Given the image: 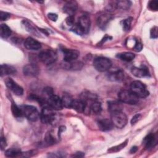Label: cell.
<instances>
[{"mask_svg": "<svg viewBox=\"0 0 158 158\" xmlns=\"http://www.w3.org/2000/svg\"><path fill=\"white\" fill-rule=\"evenodd\" d=\"M130 91L138 98H144L149 96V93L146 89V86L140 81L136 80L130 85Z\"/></svg>", "mask_w": 158, "mask_h": 158, "instance_id": "1", "label": "cell"}, {"mask_svg": "<svg viewBox=\"0 0 158 158\" xmlns=\"http://www.w3.org/2000/svg\"><path fill=\"white\" fill-rule=\"evenodd\" d=\"M118 96L120 102L128 104L134 105L136 104L139 102V98H138L130 90L122 89L118 93Z\"/></svg>", "mask_w": 158, "mask_h": 158, "instance_id": "2", "label": "cell"}, {"mask_svg": "<svg viewBox=\"0 0 158 158\" xmlns=\"http://www.w3.org/2000/svg\"><path fill=\"white\" fill-rule=\"evenodd\" d=\"M38 58L44 64L50 65L57 60V55L56 51L52 49H46L40 52Z\"/></svg>", "mask_w": 158, "mask_h": 158, "instance_id": "3", "label": "cell"}, {"mask_svg": "<svg viewBox=\"0 0 158 158\" xmlns=\"http://www.w3.org/2000/svg\"><path fill=\"white\" fill-rule=\"evenodd\" d=\"M23 116H25L28 120L35 122L40 117V114L36 107L31 105H25L22 107Z\"/></svg>", "mask_w": 158, "mask_h": 158, "instance_id": "4", "label": "cell"}, {"mask_svg": "<svg viewBox=\"0 0 158 158\" xmlns=\"http://www.w3.org/2000/svg\"><path fill=\"white\" fill-rule=\"evenodd\" d=\"M111 121L117 128H123L127 123V117L122 111L111 113Z\"/></svg>", "mask_w": 158, "mask_h": 158, "instance_id": "5", "label": "cell"}, {"mask_svg": "<svg viewBox=\"0 0 158 158\" xmlns=\"http://www.w3.org/2000/svg\"><path fill=\"white\" fill-rule=\"evenodd\" d=\"M93 65L98 72H104L110 69L112 62L110 59L106 57H98L94 59L93 61Z\"/></svg>", "mask_w": 158, "mask_h": 158, "instance_id": "6", "label": "cell"}, {"mask_svg": "<svg viewBox=\"0 0 158 158\" xmlns=\"http://www.w3.org/2000/svg\"><path fill=\"white\" fill-rule=\"evenodd\" d=\"M54 109L50 107H44L40 114L41 121L44 124H51L55 119V114L53 111Z\"/></svg>", "mask_w": 158, "mask_h": 158, "instance_id": "7", "label": "cell"}, {"mask_svg": "<svg viewBox=\"0 0 158 158\" xmlns=\"http://www.w3.org/2000/svg\"><path fill=\"white\" fill-rule=\"evenodd\" d=\"M5 83L6 86L12 91L15 95L21 96L23 93V89L22 86L19 85L15 81H14L11 78H7L5 80Z\"/></svg>", "mask_w": 158, "mask_h": 158, "instance_id": "8", "label": "cell"}, {"mask_svg": "<svg viewBox=\"0 0 158 158\" xmlns=\"http://www.w3.org/2000/svg\"><path fill=\"white\" fill-rule=\"evenodd\" d=\"M112 15L109 13H104L99 15L97 19V25L102 30H105L110 21L112 19Z\"/></svg>", "mask_w": 158, "mask_h": 158, "instance_id": "9", "label": "cell"}, {"mask_svg": "<svg viewBox=\"0 0 158 158\" xmlns=\"http://www.w3.org/2000/svg\"><path fill=\"white\" fill-rule=\"evenodd\" d=\"M47 104L49 107L54 110H61L63 107L61 99L57 95H52L48 100Z\"/></svg>", "mask_w": 158, "mask_h": 158, "instance_id": "10", "label": "cell"}, {"mask_svg": "<svg viewBox=\"0 0 158 158\" xmlns=\"http://www.w3.org/2000/svg\"><path fill=\"white\" fill-rule=\"evenodd\" d=\"M23 72L26 76L36 77L39 74L40 69L36 64H30L23 67Z\"/></svg>", "mask_w": 158, "mask_h": 158, "instance_id": "11", "label": "cell"}, {"mask_svg": "<svg viewBox=\"0 0 158 158\" xmlns=\"http://www.w3.org/2000/svg\"><path fill=\"white\" fill-rule=\"evenodd\" d=\"M77 24L81 28L85 34L88 33V32L89 30L91 25L90 19L88 17V16H87L86 15H83L80 16L78 19Z\"/></svg>", "mask_w": 158, "mask_h": 158, "instance_id": "12", "label": "cell"}, {"mask_svg": "<svg viewBox=\"0 0 158 158\" xmlns=\"http://www.w3.org/2000/svg\"><path fill=\"white\" fill-rule=\"evenodd\" d=\"M64 60L65 62H69L75 60L79 56V52L75 49H64L63 50Z\"/></svg>", "mask_w": 158, "mask_h": 158, "instance_id": "13", "label": "cell"}, {"mask_svg": "<svg viewBox=\"0 0 158 158\" xmlns=\"http://www.w3.org/2000/svg\"><path fill=\"white\" fill-rule=\"evenodd\" d=\"M24 46L27 49L33 51H37L41 48L40 43L31 37H28L25 40Z\"/></svg>", "mask_w": 158, "mask_h": 158, "instance_id": "14", "label": "cell"}, {"mask_svg": "<svg viewBox=\"0 0 158 158\" xmlns=\"http://www.w3.org/2000/svg\"><path fill=\"white\" fill-rule=\"evenodd\" d=\"M87 103L85 101H84L82 99H73L72 107L75 110H76L78 112H84L86 108Z\"/></svg>", "mask_w": 158, "mask_h": 158, "instance_id": "15", "label": "cell"}, {"mask_svg": "<svg viewBox=\"0 0 158 158\" xmlns=\"http://www.w3.org/2000/svg\"><path fill=\"white\" fill-rule=\"evenodd\" d=\"M98 126L100 130L102 131H107L111 130L114 125L111 120L107 118H103L98 120Z\"/></svg>", "mask_w": 158, "mask_h": 158, "instance_id": "16", "label": "cell"}, {"mask_svg": "<svg viewBox=\"0 0 158 158\" xmlns=\"http://www.w3.org/2000/svg\"><path fill=\"white\" fill-rule=\"evenodd\" d=\"M77 3L74 1H68L63 7V11L69 15H73L77 10Z\"/></svg>", "mask_w": 158, "mask_h": 158, "instance_id": "17", "label": "cell"}, {"mask_svg": "<svg viewBox=\"0 0 158 158\" xmlns=\"http://www.w3.org/2000/svg\"><path fill=\"white\" fill-rule=\"evenodd\" d=\"M131 73L134 76L138 78H143L149 76L148 69L145 67H133L131 69Z\"/></svg>", "mask_w": 158, "mask_h": 158, "instance_id": "18", "label": "cell"}, {"mask_svg": "<svg viewBox=\"0 0 158 158\" xmlns=\"http://www.w3.org/2000/svg\"><path fill=\"white\" fill-rule=\"evenodd\" d=\"M108 110L110 113L122 111L123 106L122 102L117 101H109L107 102Z\"/></svg>", "mask_w": 158, "mask_h": 158, "instance_id": "19", "label": "cell"}, {"mask_svg": "<svg viewBox=\"0 0 158 158\" xmlns=\"http://www.w3.org/2000/svg\"><path fill=\"white\" fill-rule=\"evenodd\" d=\"M108 78L111 81H121L124 78V73L123 71L118 70L108 74Z\"/></svg>", "mask_w": 158, "mask_h": 158, "instance_id": "20", "label": "cell"}, {"mask_svg": "<svg viewBox=\"0 0 158 158\" xmlns=\"http://www.w3.org/2000/svg\"><path fill=\"white\" fill-rule=\"evenodd\" d=\"M143 143H144L146 148L148 149H149V148L153 147L155 144H156L157 138L154 134L150 133V134L148 135L144 138Z\"/></svg>", "mask_w": 158, "mask_h": 158, "instance_id": "21", "label": "cell"}, {"mask_svg": "<svg viewBox=\"0 0 158 158\" xmlns=\"http://www.w3.org/2000/svg\"><path fill=\"white\" fill-rule=\"evenodd\" d=\"M16 69L9 65L7 64H2L1 66V77L4 75H13L15 73Z\"/></svg>", "mask_w": 158, "mask_h": 158, "instance_id": "22", "label": "cell"}, {"mask_svg": "<svg viewBox=\"0 0 158 158\" xmlns=\"http://www.w3.org/2000/svg\"><path fill=\"white\" fill-rule=\"evenodd\" d=\"M83 63L80 61H72L69 62H65V68L69 70H78L82 68Z\"/></svg>", "mask_w": 158, "mask_h": 158, "instance_id": "23", "label": "cell"}, {"mask_svg": "<svg viewBox=\"0 0 158 158\" xmlns=\"http://www.w3.org/2000/svg\"><path fill=\"white\" fill-rule=\"evenodd\" d=\"M117 57L118 58L122 60L127 61V62H130V61L133 60L135 59V56L132 52H122V53L118 54L117 55Z\"/></svg>", "mask_w": 158, "mask_h": 158, "instance_id": "24", "label": "cell"}, {"mask_svg": "<svg viewBox=\"0 0 158 158\" xmlns=\"http://www.w3.org/2000/svg\"><path fill=\"white\" fill-rule=\"evenodd\" d=\"M62 103L63 107H65L66 108H71L72 102H73V98L72 96L68 94H65L63 95L62 98H61Z\"/></svg>", "mask_w": 158, "mask_h": 158, "instance_id": "25", "label": "cell"}, {"mask_svg": "<svg viewBox=\"0 0 158 158\" xmlns=\"http://www.w3.org/2000/svg\"><path fill=\"white\" fill-rule=\"evenodd\" d=\"M11 110L13 115L16 118H22L23 116L22 108L19 107L16 105V104L14 102H12L11 104Z\"/></svg>", "mask_w": 158, "mask_h": 158, "instance_id": "26", "label": "cell"}, {"mask_svg": "<svg viewBox=\"0 0 158 158\" xmlns=\"http://www.w3.org/2000/svg\"><path fill=\"white\" fill-rule=\"evenodd\" d=\"M0 31H1V37L2 38H7L11 34V30L10 28L4 23H2L1 25L0 28Z\"/></svg>", "mask_w": 158, "mask_h": 158, "instance_id": "27", "label": "cell"}, {"mask_svg": "<svg viewBox=\"0 0 158 158\" xmlns=\"http://www.w3.org/2000/svg\"><path fill=\"white\" fill-rule=\"evenodd\" d=\"M22 152L18 148H10L5 151V156L9 157H15L21 156Z\"/></svg>", "mask_w": 158, "mask_h": 158, "instance_id": "28", "label": "cell"}, {"mask_svg": "<svg viewBox=\"0 0 158 158\" xmlns=\"http://www.w3.org/2000/svg\"><path fill=\"white\" fill-rule=\"evenodd\" d=\"M131 5V2L130 1H118L116 2V4L115 5L117 8L122 9V10H128L130 7Z\"/></svg>", "mask_w": 158, "mask_h": 158, "instance_id": "29", "label": "cell"}, {"mask_svg": "<svg viewBox=\"0 0 158 158\" xmlns=\"http://www.w3.org/2000/svg\"><path fill=\"white\" fill-rule=\"evenodd\" d=\"M90 109L93 113L96 114H99L102 110V106L101 102L97 101H94L90 106Z\"/></svg>", "mask_w": 158, "mask_h": 158, "instance_id": "30", "label": "cell"}, {"mask_svg": "<svg viewBox=\"0 0 158 158\" xmlns=\"http://www.w3.org/2000/svg\"><path fill=\"white\" fill-rule=\"evenodd\" d=\"M127 143H128V139H126L124 142L120 144L119 145H117V146H113V147H112V148H110L109 149H108L107 151H108L109 153H113V152H118V151H120V150L123 149L127 146Z\"/></svg>", "mask_w": 158, "mask_h": 158, "instance_id": "31", "label": "cell"}, {"mask_svg": "<svg viewBox=\"0 0 158 158\" xmlns=\"http://www.w3.org/2000/svg\"><path fill=\"white\" fill-rule=\"evenodd\" d=\"M23 25H24L25 28H26L27 31H28L30 33H33V34H35L36 35H38V33L37 32V30H36L35 27L33 25H32L28 21L23 20Z\"/></svg>", "mask_w": 158, "mask_h": 158, "instance_id": "32", "label": "cell"}, {"mask_svg": "<svg viewBox=\"0 0 158 158\" xmlns=\"http://www.w3.org/2000/svg\"><path fill=\"white\" fill-rule=\"evenodd\" d=\"M132 17H128L125 20H123L122 23V27H123V29L124 31H127L130 30V27H131V23L132 22Z\"/></svg>", "mask_w": 158, "mask_h": 158, "instance_id": "33", "label": "cell"}, {"mask_svg": "<svg viewBox=\"0 0 158 158\" xmlns=\"http://www.w3.org/2000/svg\"><path fill=\"white\" fill-rule=\"evenodd\" d=\"M45 141L49 145H52L56 143V140L55 138L52 136V135L50 132H48L45 135Z\"/></svg>", "mask_w": 158, "mask_h": 158, "instance_id": "34", "label": "cell"}, {"mask_svg": "<svg viewBox=\"0 0 158 158\" xmlns=\"http://www.w3.org/2000/svg\"><path fill=\"white\" fill-rule=\"evenodd\" d=\"M43 94L44 95V99L47 101V100L52 96L53 95V89L52 88H50V87H46L45 88H44L43 91Z\"/></svg>", "mask_w": 158, "mask_h": 158, "instance_id": "35", "label": "cell"}, {"mask_svg": "<svg viewBox=\"0 0 158 158\" xmlns=\"http://www.w3.org/2000/svg\"><path fill=\"white\" fill-rule=\"evenodd\" d=\"M70 30H71L72 31H73V33H76V34L78 35H83L85 34L84 32H83V30H81V28L79 27V25L77 24V23H74V24L72 26V27H71V28H70Z\"/></svg>", "mask_w": 158, "mask_h": 158, "instance_id": "36", "label": "cell"}, {"mask_svg": "<svg viewBox=\"0 0 158 158\" xmlns=\"http://www.w3.org/2000/svg\"><path fill=\"white\" fill-rule=\"evenodd\" d=\"M148 7L150 10L157 11L158 9V2L157 1H151L148 3Z\"/></svg>", "mask_w": 158, "mask_h": 158, "instance_id": "37", "label": "cell"}, {"mask_svg": "<svg viewBox=\"0 0 158 158\" xmlns=\"http://www.w3.org/2000/svg\"><path fill=\"white\" fill-rule=\"evenodd\" d=\"M157 27H154L150 31V36L151 38L156 39L157 38L158 36V32H157Z\"/></svg>", "mask_w": 158, "mask_h": 158, "instance_id": "38", "label": "cell"}, {"mask_svg": "<svg viewBox=\"0 0 158 158\" xmlns=\"http://www.w3.org/2000/svg\"><path fill=\"white\" fill-rule=\"evenodd\" d=\"M141 118V115L140 114H135V115L132 117V118H131V122H130L131 125H133L136 124V123L140 120Z\"/></svg>", "mask_w": 158, "mask_h": 158, "instance_id": "39", "label": "cell"}, {"mask_svg": "<svg viewBox=\"0 0 158 158\" xmlns=\"http://www.w3.org/2000/svg\"><path fill=\"white\" fill-rule=\"evenodd\" d=\"M10 14H9L7 12H3V11H1V12H0V19L2 21L7 20L10 17Z\"/></svg>", "mask_w": 158, "mask_h": 158, "instance_id": "40", "label": "cell"}, {"mask_svg": "<svg viewBox=\"0 0 158 158\" xmlns=\"http://www.w3.org/2000/svg\"><path fill=\"white\" fill-rule=\"evenodd\" d=\"M142 49H143V44L139 41H136V43L133 47V49L136 52H139L142 50Z\"/></svg>", "mask_w": 158, "mask_h": 158, "instance_id": "41", "label": "cell"}, {"mask_svg": "<svg viewBox=\"0 0 158 158\" xmlns=\"http://www.w3.org/2000/svg\"><path fill=\"white\" fill-rule=\"evenodd\" d=\"M74 20L75 19L73 15H69L65 19V22L67 25L72 26L74 24Z\"/></svg>", "mask_w": 158, "mask_h": 158, "instance_id": "42", "label": "cell"}, {"mask_svg": "<svg viewBox=\"0 0 158 158\" xmlns=\"http://www.w3.org/2000/svg\"><path fill=\"white\" fill-rule=\"evenodd\" d=\"M48 18L51 20V21H53V22H56L57 20V18H58V16L56 14H54V13H49L48 14Z\"/></svg>", "mask_w": 158, "mask_h": 158, "instance_id": "43", "label": "cell"}, {"mask_svg": "<svg viewBox=\"0 0 158 158\" xmlns=\"http://www.w3.org/2000/svg\"><path fill=\"white\" fill-rule=\"evenodd\" d=\"M0 144H1V149H2H2H4L6 147L7 144H6V140L5 138H4V137H1V143H0Z\"/></svg>", "mask_w": 158, "mask_h": 158, "instance_id": "44", "label": "cell"}, {"mask_svg": "<svg viewBox=\"0 0 158 158\" xmlns=\"http://www.w3.org/2000/svg\"><path fill=\"white\" fill-rule=\"evenodd\" d=\"M85 156V154L82 152H75L73 156L72 157H82Z\"/></svg>", "mask_w": 158, "mask_h": 158, "instance_id": "45", "label": "cell"}, {"mask_svg": "<svg viewBox=\"0 0 158 158\" xmlns=\"http://www.w3.org/2000/svg\"><path fill=\"white\" fill-rule=\"evenodd\" d=\"M109 38L112 39V37H111V36H107V35H106V36L102 38V40L101 41V42L99 43V44H102V43H104L105 41H107Z\"/></svg>", "mask_w": 158, "mask_h": 158, "instance_id": "46", "label": "cell"}, {"mask_svg": "<svg viewBox=\"0 0 158 158\" xmlns=\"http://www.w3.org/2000/svg\"><path fill=\"white\" fill-rule=\"evenodd\" d=\"M65 130V127H64V126H60V127H59V136H60V135H61V133H62L63 131H64Z\"/></svg>", "mask_w": 158, "mask_h": 158, "instance_id": "47", "label": "cell"}, {"mask_svg": "<svg viewBox=\"0 0 158 158\" xmlns=\"http://www.w3.org/2000/svg\"><path fill=\"white\" fill-rule=\"evenodd\" d=\"M137 150H138V147L137 146H133L131 148L130 152L131 154H133V153H135Z\"/></svg>", "mask_w": 158, "mask_h": 158, "instance_id": "48", "label": "cell"}]
</instances>
